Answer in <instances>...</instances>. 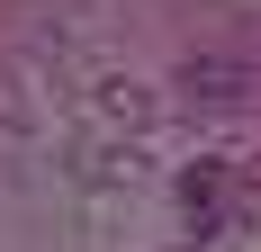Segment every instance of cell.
I'll return each mask as SVG.
<instances>
[]
</instances>
